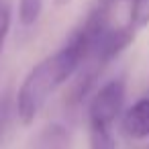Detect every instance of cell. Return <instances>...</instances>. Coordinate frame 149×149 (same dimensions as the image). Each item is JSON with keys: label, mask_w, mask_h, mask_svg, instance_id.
<instances>
[{"label": "cell", "mask_w": 149, "mask_h": 149, "mask_svg": "<svg viewBox=\"0 0 149 149\" xmlns=\"http://www.w3.org/2000/svg\"><path fill=\"white\" fill-rule=\"evenodd\" d=\"M8 29H10V10H8V4L0 0V51H2Z\"/></svg>", "instance_id": "cell-8"}, {"label": "cell", "mask_w": 149, "mask_h": 149, "mask_svg": "<svg viewBox=\"0 0 149 149\" xmlns=\"http://www.w3.org/2000/svg\"><path fill=\"white\" fill-rule=\"evenodd\" d=\"M8 116H10V102L6 96L0 98V141L4 137V131L8 127Z\"/></svg>", "instance_id": "cell-9"}, {"label": "cell", "mask_w": 149, "mask_h": 149, "mask_svg": "<svg viewBox=\"0 0 149 149\" xmlns=\"http://www.w3.org/2000/svg\"><path fill=\"white\" fill-rule=\"evenodd\" d=\"M127 86L123 78H114L100 86L88 106V129H112L125 106Z\"/></svg>", "instance_id": "cell-2"}, {"label": "cell", "mask_w": 149, "mask_h": 149, "mask_svg": "<svg viewBox=\"0 0 149 149\" xmlns=\"http://www.w3.org/2000/svg\"><path fill=\"white\" fill-rule=\"evenodd\" d=\"M68 147H70V139L65 129L59 125H51L39 135L33 149H68Z\"/></svg>", "instance_id": "cell-4"}, {"label": "cell", "mask_w": 149, "mask_h": 149, "mask_svg": "<svg viewBox=\"0 0 149 149\" xmlns=\"http://www.w3.org/2000/svg\"><path fill=\"white\" fill-rule=\"evenodd\" d=\"M120 129L129 139L143 141L149 139V94L139 98L133 106L123 112Z\"/></svg>", "instance_id": "cell-3"}, {"label": "cell", "mask_w": 149, "mask_h": 149, "mask_svg": "<svg viewBox=\"0 0 149 149\" xmlns=\"http://www.w3.org/2000/svg\"><path fill=\"white\" fill-rule=\"evenodd\" d=\"M129 27L137 33L139 29L149 25V0H131L129 6Z\"/></svg>", "instance_id": "cell-5"}, {"label": "cell", "mask_w": 149, "mask_h": 149, "mask_svg": "<svg viewBox=\"0 0 149 149\" xmlns=\"http://www.w3.org/2000/svg\"><path fill=\"white\" fill-rule=\"evenodd\" d=\"M45 0H19V19L25 27H31L41 17Z\"/></svg>", "instance_id": "cell-6"}, {"label": "cell", "mask_w": 149, "mask_h": 149, "mask_svg": "<svg viewBox=\"0 0 149 149\" xmlns=\"http://www.w3.org/2000/svg\"><path fill=\"white\" fill-rule=\"evenodd\" d=\"M68 2H72V0H55V4H59V6H63V4H68Z\"/></svg>", "instance_id": "cell-11"}, {"label": "cell", "mask_w": 149, "mask_h": 149, "mask_svg": "<svg viewBox=\"0 0 149 149\" xmlns=\"http://www.w3.org/2000/svg\"><path fill=\"white\" fill-rule=\"evenodd\" d=\"M80 63H82V49L78 41L72 37L61 49L41 59L27 74L17 92L15 110L19 114V120L23 125H31L43 110L47 100L76 76Z\"/></svg>", "instance_id": "cell-1"}, {"label": "cell", "mask_w": 149, "mask_h": 149, "mask_svg": "<svg viewBox=\"0 0 149 149\" xmlns=\"http://www.w3.org/2000/svg\"><path fill=\"white\" fill-rule=\"evenodd\" d=\"M90 149H116L112 129H88Z\"/></svg>", "instance_id": "cell-7"}, {"label": "cell", "mask_w": 149, "mask_h": 149, "mask_svg": "<svg viewBox=\"0 0 149 149\" xmlns=\"http://www.w3.org/2000/svg\"><path fill=\"white\" fill-rule=\"evenodd\" d=\"M116 2H120V0H98L100 6H114Z\"/></svg>", "instance_id": "cell-10"}, {"label": "cell", "mask_w": 149, "mask_h": 149, "mask_svg": "<svg viewBox=\"0 0 149 149\" xmlns=\"http://www.w3.org/2000/svg\"><path fill=\"white\" fill-rule=\"evenodd\" d=\"M133 149H149V145H139V147H133Z\"/></svg>", "instance_id": "cell-12"}]
</instances>
